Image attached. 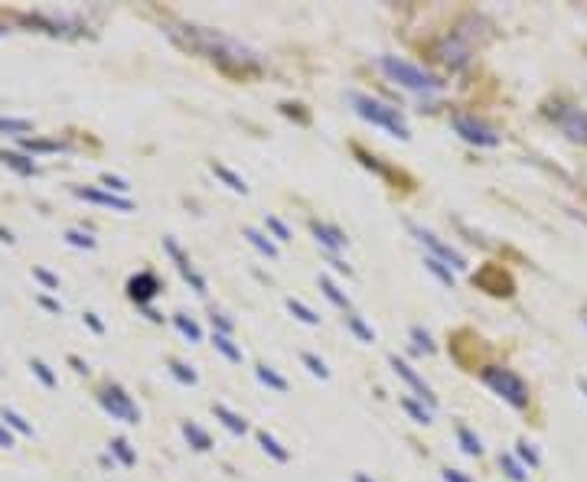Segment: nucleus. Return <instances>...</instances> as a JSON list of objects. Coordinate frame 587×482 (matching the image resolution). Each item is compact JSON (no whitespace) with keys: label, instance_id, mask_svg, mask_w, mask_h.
Returning <instances> with one entry per match:
<instances>
[{"label":"nucleus","instance_id":"obj_13","mask_svg":"<svg viewBox=\"0 0 587 482\" xmlns=\"http://www.w3.org/2000/svg\"><path fill=\"white\" fill-rule=\"evenodd\" d=\"M127 294H131V300H138L140 307H144L147 300H153L157 294H160V281H157L150 271H140L138 277L127 281Z\"/></svg>","mask_w":587,"mask_h":482},{"label":"nucleus","instance_id":"obj_34","mask_svg":"<svg viewBox=\"0 0 587 482\" xmlns=\"http://www.w3.org/2000/svg\"><path fill=\"white\" fill-rule=\"evenodd\" d=\"M320 290H323L326 294V300H333V303H337V307H350V297H346V294H343V290H339L337 284H333V281H330V277H320Z\"/></svg>","mask_w":587,"mask_h":482},{"label":"nucleus","instance_id":"obj_53","mask_svg":"<svg viewBox=\"0 0 587 482\" xmlns=\"http://www.w3.org/2000/svg\"><path fill=\"white\" fill-rule=\"evenodd\" d=\"M581 391H584V395H587V382H584V378H581Z\"/></svg>","mask_w":587,"mask_h":482},{"label":"nucleus","instance_id":"obj_54","mask_svg":"<svg viewBox=\"0 0 587 482\" xmlns=\"http://www.w3.org/2000/svg\"><path fill=\"white\" fill-rule=\"evenodd\" d=\"M0 36H7V26H0Z\"/></svg>","mask_w":587,"mask_h":482},{"label":"nucleus","instance_id":"obj_44","mask_svg":"<svg viewBox=\"0 0 587 482\" xmlns=\"http://www.w3.org/2000/svg\"><path fill=\"white\" fill-rule=\"evenodd\" d=\"M33 277H36V281H43L50 290H56V287H59V277H56V274H50L46 267H33Z\"/></svg>","mask_w":587,"mask_h":482},{"label":"nucleus","instance_id":"obj_7","mask_svg":"<svg viewBox=\"0 0 587 482\" xmlns=\"http://www.w3.org/2000/svg\"><path fill=\"white\" fill-rule=\"evenodd\" d=\"M414 238L421 241L425 248H431V258H438L440 264H447V267H453V271H467V258H463L460 251L453 245H447V241H440L431 228H421V225H412Z\"/></svg>","mask_w":587,"mask_h":482},{"label":"nucleus","instance_id":"obj_47","mask_svg":"<svg viewBox=\"0 0 587 482\" xmlns=\"http://www.w3.org/2000/svg\"><path fill=\"white\" fill-rule=\"evenodd\" d=\"M36 300H39V307H46V309H50V313H59V309H63V307H59V303H56V300H52V297H43V294H39Z\"/></svg>","mask_w":587,"mask_h":482},{"label":"nucleus","instance_id":"obj_29","mask_svg":"<svg viewBox=\"0 0 587 482\" xmlns=\"http://www.w3.org/2000/svg\"><path fill=\"white\" fill-rule=\"evenodd\" d=\"M111 453L118 457V463H121V466H134V463H138V453L131 450V443H127L125 437H114V440H111Z\"/></svg>","mask_w":587,"mask_h":482},{"label":"nucleus","instance_id":"obj_52","mask_svg":"<svg viewBox=\"0 0 587 482\" xmlns=\"http://www.w3.org/2000/svg\"><path fill=\"white\" fill-rule=\"evenodd\" d=\"M0 241H7V245H10V241H13V235H10V232H7V228H0Z\"/></svg>","mask_w":587,"mask_h":482},{"label":"nucleus","instance_id":"obj_27","mask_svg":"<svg viewBox=\"0 0 587 482\" xmlns=\"http://www.w3.org/2000/svg\"><path fill=\"white\" fill-rule=\"evenodd\" d=\"M30 131H33V121H26V118H0V134L23 137Z\"/></svg>","mask_w":587,"mask_h":482},{"label":"nucleus","instance_id":"obj_17","mask_svg":"<svg viewBox=\"0 0 587 482\" xmlns=\"http://www.w3.org/2000/svg\"><path fill=\"white\" fill-rule=\"evenodd\" d=\"M183 437L189 440V446L193 450H200V453H206V450H213V437L202 430L200 424H193V421H183Z\"/></svg>","mask_w":587,"mask_h":482},{"label":"nucleus","instance_id":"obj_35","mask_svg":"<svg viewBox=\"0 0 587 482\" xmlns=\"http://www.w3.org/2000/svg\"><path fill=\"white\" fill-rule=\"evenodd\" d=\"M412 339H414V349L418 352H438V346H434V339H431V333L427 329H421V326H412Z\"/></svg>","mask_w":587,"mask_h":482},{"label":"nucleus","instance_id":"obj_5","mask_svg":"<svg viewBox=\"0 0 587 482\" xmlns=\"http://www.w3.org/2000/svg\"><path fill=\"white\" fill-rule=\"evenodd\" d=\"M438 59L444 62V65H450L453 72H460V69L470 65V59H473V39H470V33L463 30V23L438 46Z\"/></svg>","mask_w":587,"mask_h":482},{"label":"nucleus","instance_id":"obj_38","mask_svg":"<svg viewBox=\"0 0 587 482\" xmlns=\"http://www.w3.org/2000/svg\"><path fill=\"white\" fill-rule=\"evenodd\" d=\"M500 466H502V472H506L513 482H525V479H529V472H525L513 457H500Z\"/></svg>","mask_w":587,"mask_h":482},{"label":"nucleus","instance_id":"obj_28","mask_svg":"<svg viewBox=\"0 0 587 482\" xmlns=\"http://www.w3.org/2000/svg\"><path fill=\"white\" fill-rule=\"evenodd\" d=\"M213 346L222 352L228 362H242V349L232 342V336H222V333H213Z\"/></svg>","mask_w":587,"mask_h":482},{"label":"nucleus","instance_id":"obj_42","mask_svg":"<svg viewBox=\"0 0 587 482\" xmlns=\"http://www.w3.org/2000/svg\"><path fill=\"white\" fill-rule=\"evenodd\" d=\"M101 186H108V193H127V189H131V186H127L121 176H111V173L101 176Z\"/></svg>","mask_w":587,"mask_h":482},{"label":"nucleus","instance_id":"obj_18","mask_svg":"<svg viewBox=\"0 0 587 482\" xmlns=\"http://www.w3.org/2000/svg\"><path fill=\"white\" fill-rule=\"evenodd\" d=\"M255 375H258V382H262V384L275 388L277 395H284V391H288V378H284V375H277L271 365H258V369H255Z\"/></svg>","mask_w":587,"mask_h":482},{"label":"nucleus","instance_id":"obj_21","mask_svg":"<svg viewBox=\"0 0 587 482\" xmlns=\"http://www.w3.org/2000/svg\"><path fill=\"white\" fill-rule=\"evenodd\" d=\"M0 421L7 424L10 430H17V433H23V437H33V424L26 421V417H20L17 410H10V408H0Z\"/></svg>","mask_w":587,"mask_h":482},{"label":"nucleus","instance_id":"obj_19","mask_svg":"<svg viewBox=\"0 0 587 482\" xmlns=\"http://www.w3.org/2000/svg\"><path fill=\"white\" fill-rule=\"evenodd\" d=\"M457 440H460L463 453H470V457H480V453H483V440H480V437H476V433L470 430L467 424H460V427H457Z\"/></svg>","mask_w":587,"mask_h":482},{"label":"nucleus","instance_id":"obj_20","mask_svg":"<svg viewBox=\"0 0 587 482\" xmlns=\"http://www.w3.org/2000/svg\"><path fill=\"white\" fill-rule=\"evenodd\" d=\"M20 144H23V150H30V153H59V150H65L63 140H39V137H23Z\"/></svg>","mask_w":587,"mask_h":482},{"label":"nucleus","instance_id":"obj_16","mask_svg":"<svg viewBox=\"0 0 587 482\" xmlns=\"http://www.w3.org/2000/svg\"><path fill=\"white\" fill-rule=\"evenodd\" d=\"M0 163H7L10 170H17L20 176H36L39 166L30 157H23V153H13V150H0Z\"/></svg>","mask_w":587,"mask_h":482},{"label":"nucleus","instance_id":"obj_43","mask_svg":"<svg viewBox=\"0 0 587 482\" xmlns=\"http://www.w3.org/2000/svg\"><path fill=\"white\" fill-rule=\"evenodd\" d=\"M519 450H515V453H519V457L525 459V463H529V466H538V463H542V459H538V453L535 450H532V443H525V440H519Z\"/></svg>","mask_w":587,"mask_h":482},{"label":"nucleus","instance_id":"obj_50","mask_svg":"<svg viewBox=\"0 0 587 482\" xmlns=\"http://www.w3.org/2000/svg\"><path fill=\"white\" fill-rule=\"evenodd\" d=\"M330 264H333V267H337L339 274H352V271H350V264H343L339 258H330Z\"/></svg>","mask_w":587,"mask_h":482},{"label":"nucleus","instance_id":"obj_25","mask_svg":"<svg viewBox=\"0 0 587 482\" xmlns=\"http://www.w3.org/2000/svg\"><path fill=\"white\" fill-rule=\"evenodd\" d=\"M398 401H401V408H405V414H408L414 424H431V410H427L425 404H418V401L408 397V395H401Z\"/></svg>","mask_w":587,"mask_h":482},{"label":"nucleus","instance_id":"obj_33","mask_svg":"<svg viewBox=\"0 0 587 482\" xmlns=\"http://www.w3.org/2000/svg\"><path fill=\"white\" fill-rule=\"evenodd\" d=\"M288 309L297 316L300 322H307V326H317V322H320V316H317L307 303H300V300H294V297H288Z\"/></svg>","mask_w":587,"mask_h":482},{"label":"nucleus","instance_id":"obj_24","mask_svg":"<svg viewBox=\"0 0 587 482\" xmlns=\"http://www.w3.org/2000/svg\"><path fill=\"white\" fill-rule=\"evenodd\" d=\"M173 322H176V329L186 336L189 342H202V329H200V322L196 320H189L186 313H173Z\"/></svg>","mask_w":587,"mask_h":482},{"label":"nucleus","instance_id":"obj_40","mask_svg":"<svg viewBox=\"0 0 587 482\" xmlns=\"http://www.w3.org/2000/svg\"><path fill=\"white\" fill-rule=\"evenodd\" d=\"M209 320H213L215 333H222V336H232V333H235V322L228 320L225 313H219V309H213V313H209Z\"/></svg>","mask_w":587,"mask_h":482},{"label":"nucleus","instance_id":"obj_45","mask_svg":"<svg viewBox=\"0 0 587 482\" xmlns=\"http://www.w3.org/2000/svg\"><path fill=\"white\" fill-rule=\"evenodd\" d=\"M444 482H473L470 479V476H467V472H460V470H444Z\"/></svg>","mask_w":587,"mask_h":482},{"label":"nucleus","instance_id":"obj_30","mask_svg":"<svg viewBox=\"0 0 587 482\" xmlns=\"http://www.w3.org/2000/svg\"><path fill=\"white\" fill-rule=\"evenodd\" d=\"M425 267L434 274V277H438L444 287H450V290H453V271H450L447 264H440L438 258H431V254H427V258H425Z\"/></svg>","mask_w":587,"mask_h":482},{"label":"nucleus","instance_id":"obj_22","mask_svg":"<svg viewBox=\"0 0 587 482\" xmlns=\"http://www.w3.org/2000/svg\"><path fill=\"white\" fill-rule=\"evenodd\" d=\"M213 173L219 176V179H222V183L228 186L232 193H242V196L248 193V186H245V179H242V176H235L232 170H228V166H222V163H213Z\"/></svg>","mask_w":587,"mask_h":482},{"label":"nucleus","instance_id":"obj_11","mask_svg":"<svg viewBox=\"0 0 587 482\" xmlns=\"http://www.w3.org/2000/svg\"><path fill=\"white\" fill-rule=\"evenodd\" d=\"M78 199H85V202H95V206H105V209H114V212H134V202L125 196H114V193H105V189H95V186H75L72 189Z\"/></svg>","mask_w":587,"mask_h":482},{"label":"nucleus","instance_id":"obj_31","mask_svg":"<svg viewBox=\"0 0 587 482\" xmlns=\"http://www.w3.org/2000/svg\"><path fill=\"white\" fill-rule=\"evenodd\" d=\"M167 365H170V375H173V378H176V382H180V384H196V382H200V378H196V371L189 369L186 362H180V359H170V362H167Z\"/></svg>","mask_w":587,"mask_h":482},{"label":"nucleus","instance_id":"obj_10","mask_svg":"<svg viewBox=\"0 0 587 482\" xmlns=\"http://www.w3.org/2000/svg\"><path fill=\"white\" fill-rule=\"evenodd\" d=\"M558 111H551V118L558 121V127H562L564 134L571 137V140H577V144H587V111H581V108H564V105H555Z\"/></svg>","mask_w":587,"mask_h":482},{"label":"nucleus","instance_id":"obj_8","mask_svg":"<svg viewBox=\"0 0 587 482\" xmlns=\"http://www.w3.org/2000/svg\"><path fill=\"white\" fill-rule=\"evenodd\" d=\"M450 124H453V131H457L467 144H476V147H496V144H500V134H496L489 124L470 118V114H453Z\"/></svg>","mask_w":587,"mask_h":482},{"label":"nucleus","instance_id":"obj_4","mask_svg":"<svg viewBox=\"0 0 587 482\" xmlns=\"http://www.w3.org/2000/svg\"><path fill=\"white\" fill-rule=\"evenodd\" d=\"M480 375H483V382H487L502 401H509L513 408H529V384H525L513 369L489 365V369H483Z\"/></svg>","mask_w":587,"mask_h":482},{"label":"nucleus","instance_id":"obj_23","mask_svg":"<svg viewBox=\"0 0 587 482\" xmlns=\"http://www.w3.org/2000/svg\"><path fill=\"white\" fill-rule=\"evenodd\" d=\"M258 443H262V450H264V453H268V457H275L277 463H288V459H290V453H288V450H284V446H281V443H277V440H275V437H271V433H268V430H262V433H258Z\"/></svg>","mask_w":587,"mask_h":482},{"label":"nucleus","instance_id":"obj_51","mask_svg":"<svg viewBox=\"0 0 587 482\" xmlns=\"http://www.w3.org/2000/svg\"><path fill=\"white\" fill-rule=\"evenodd\" d=\"M352 482H375V479H369L365 472H356V476H352Z\"/></svg>","mask_w":587,"mask_h":482},{"label":"nucleus","instance_id":"obj_26","mask_svg":"<svg viewBox=\"0 0 587 482\" xmlns=\"http://www.w3.org/2000/svg\"><path fill=\"white\" fill-rule=\"evenodd\" d=\"M245 238H248L251 245H255V248H258V251H262L264 258H271V261L277 258V245H275V241H271V238H264L262 232H258V228H245Z\"/></svg>","mask_w":587,"mask_h":482},{"label":"nucleus","instance_id":"obj_36","mask_svg":"<svg viewBox=\"0 0 587 482\" xmlns=\"http://www.w3.org/2000/svg\"><path fill=\"white\" fill-rule=\"evenodd\" d=\"M300 362H303V365H307V369H310V375H317V378H330V369H326V362L323 359H317V355H313V352H300Z\"/></svg>","mask_w":587,"mask_h":482},{"label":"nucleus","instance_id":"obj_1","mask_svg":"<svg viewBox=\"0 0 587 482\" xmlns=\"http://www.w3.org/2000/svg\"><path fill=\"white\" fill-rule=\"evenodd\" d=\"M186 33H176L173 36L193 52H202V56H209L213 62L225 65V69H238V72H258L262 69V56L255 50H248L245 43H238V39L225 36L219 30H206V26H183Z\"/></svg>","mask_w":587,"mask_h":482},{"label":"nucleus","instance_id":"obj_32","mask_svg":"<svg viewBox=\"0 0 587 482\" xmlns=\"http://www.w3.org/2000/svg\"><path fill=\"white\" fill-rule=\"evenodd\" d=\"M346 326H350V329L359 336L363 342H375V329H372V326H365V320L359 316V313H350V316H346Z\"/></svg>","mask_w":587,"mask_h":482},{"label":"nucleus","instance_id":"obj_49","mask_svg":"<svg viewBox=\"0 0 587 482\" xmlns=\"http://www.w3.org/2000/svg\"><path fill=\"white\" fill-rule=\"evenodd\" d=\"M69 365H72L75 371H78V375H88V365L82 359H78V355H69Z\"/></svg>","mask_w":587,"mask_h":482},{"label":"nucleus","instance_id":"obj_12","mask_svg":"<svg viewBox=\"0 0 587 482\" xmlns=\"http://www.w3.org/2000/svg\"><path fill=\"white\" fill-rule=\"evenodd\" d=\"M163 248H167V254H170V258L176 261V271L183 274V281H189L196 294H206V281H202V274L196 271L193 264H189V258L183 254V251H180V245H176L173 238H163Z\"/></svg>","mask_w":587,"mask_h":482},{"label":"nucleus","instance_id":"obj_41","mask_svg":"<svg viewBox=\"0 0 587 482\" xmlns=\"http://www.w3.org/2000/svg\"><path fill=\"white\" fill-rule=\"evenodd\" d=\"M65 241H69V245H75V248H85V251H92V248H95V238L85 235V232H75V228H69V232H65Z\"/></svg>","mask_w":587,"mask_h":482},{"label":"nucleus","instance_id":"obj_6","mask_svg":"<svg viewBox=\"0 0 587 482\" xmlns=\"http://www.w3.org/2000/svg\"><path fill=\"white\" fill-rule=\"evenodd\" d=\"M98 401H101V408L108 410L114 421H121V424H138L140 421L138 404L131 401V395H127L121 384H108V388H101Z\"/></svg>","mask_w":587,"mask_h":482},{"label":"nucleus","instance_id":"obj_46","mask_svg":"<svg viewBox=\"0 0 587 482\" xmlns=\"http://www.w3.org/2000/svg\"><path fill=\"white\" fill-rule=\"evenodd\" d=\"M85 322L95 329V333H105V322L98 320V313H85Z\"/></svg>","mask_w":587,"mask_h":482},{"label":"nucleus","instance_id":"obj_37","mask_svg":"<svg viewBox=\"0 0 587 482\" xmlns=\"http://www.w3.org/2000/svg\"><path fill=\"white\" fill-rule=\"evenodd\" d=\"M30 369H33V375H36V378L46 384V388H56V384H59V382H56V375H52V369L43 359H33V362H30Z\"/></svg>","mask_w":587,"mask_h":482},{"label":"nucleus","instance_id":"obj_48","mask_svg":"<svg viewBox=\"0 0 587 482\" xmlns=\"http://www.w3.org/2000/svg\"><path fill=\"white\" fill-rule=\"evenodd\" d=\"M0 446H3V450H10V446H13V433L7 430L3 424H0Z\"/></svg>","mask_w":587,"mask_h":482},{"label":"nucleus","instance_id":"obj_2","mask_svg":"<svg viewBox=\"0 0 587 482\" xmlns=\"http://www.w3.org/2000/svg\"><path fill=\"white\" fill-rule=\"evenodd\" d=\"M346 101H350L352 111L359 114L363 121L382 127V131H388L392 137H398V140H408V137H412V131H408L405 118L398 114V108H392V105L372 98V95H363V91H346Z\"/></svg>","mask_w":587,"mask_h":482},{"label":"nucleus","instance_id":"obj_14","mask_svg":"<svg viewBox=\"0 0 587 482\" xmlns=\"http://www.w3.org/2000/svg\"><path fill=\"white\" fill-rule=\"evenodd\" d=\"M310 232L317 235V241H320L326 251H339V248H346V241H350L339 228H333V225H326V222H310Z\"/></svg>","mask_w":587,"mask_h":482},{"label":"nucleus","instance_id":"obj_9","mask_svg":"<svg viewBox=\"0 0 587 482\" xmlns=\"http://www.w3.org/2000/svg\"><path fill=\"white\" fill-rule=\"evenodd\" d=\"M388 362H392V369H395V375H398L401 382H405V384H408V388L414 391V395H418V401H421V404H427V410H434V408H438V395H434V391L427 388V382L421 378V375H418V371L412 369V365H408V362L398 359V355H392Z\"/></svg>","mask_w":587,"mask_h":482},{"label":"nucleus","instance_id":"obj_15","mask_svg":"<svg viewBox=\"0 0 587 482\" xmlns=\"http://www.w3.org/2000/svg\"><path fill=\"white\" fill-rule=\"evenodd\" d=\"M213 414L225 424V427H228V430L235 433V437H245V433H248V421H245L242 414H235L232 408H225V404H213Z\"/></svg>","mask_w":587,"mask_h":482},{"label":"nucleus","instance_id":"obj_3","mask_svg":"<svg viewBox=\"0 0 587 482\" xmlns=\"http://www.w3.org/2000/svg\"><path fill=\"white\" fill-rule=\"evenodd\" d=\"M378 69L392 82H398L401 88L418 91V95H438V91H444V82L434 72H427V69H421V65H414L408 59H398V56H378Z\"/></svg>","mask_w":587,"mask_h":482},{"label":"nucleus","instance_id":"obj_39","mask_svg":"<svg viewBox=\"0 0 587 482\" xmlns=\"http://www.w3.org/2000/svg\"><path fill=\"white\" fill-rule=\"evenodd\" d=\"M264 228H268V232H271L277 241H290V228L281 222L277 215H268V219H264Z\"/></svg>","mask_w":587,"mask_h":482}]
</instances>
